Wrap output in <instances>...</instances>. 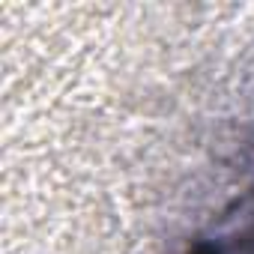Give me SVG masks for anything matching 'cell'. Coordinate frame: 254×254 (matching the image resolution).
<instances>
[{
    "label": "cell",
    "instance_id": "cell-1",
    "mask_svg": "<svg viewBox=\"0 0 254 254\" xmlns=\"http://www.w3.org/2000/svg\"><path fill=\"white\" fill-rule=\"evenodd\" d=\"M189 254H254V194L242 197L233 212L221 215Z\"/></svg>",
    "mask_w": 254,
    "mask_h": 254
}]
</instances>
